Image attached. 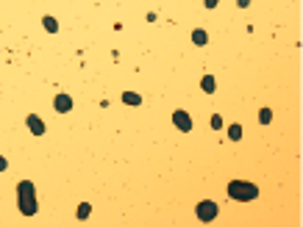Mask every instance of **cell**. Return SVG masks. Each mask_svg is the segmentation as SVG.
<instances>
[{"label": "cell", "mask_w": 303, "mask_h": 227, "mask_svg": "<svg viewBox=\"0 0 303 227\" xmlns=\"http://www.w3.org/2000/svg\"><path fill=\"white\" fill-rule=\"evenodd\" d=\"M248 3H251V0H236V6H239V9H248Z\"/></svg>", "instance_id": "17"}, {"label": "cell", "mask_w": 303, "mask_h": 227, "mask_svg": "<svg viewBox=\"0 0 303 227\" xmlns=\"http://www.w3.org/2000/svg\"><path fill=\"white\" fill-rule=\"evenodd\" d=\"M211 127H214V130H220V127H223V117H220V114H214V117H211Z\"/></svg>", "instance_id": "14"}, {"label": "cell", "mask_w": 303, "mask_h": 227, "mask_svg": "<svg viewBox=\"0 0 303 227\" xmlns=\"http://www.w3.org/2000/svg\"><path fill=\"white\" fill-rule=\"evenodd\" d=\"M89 210H92V205H89V202H81V205H78V219H87Z\"/></svg>", "instance_id": "13"}, {"label": "cell", "mask_w": 303, "mask_h": 227, "mask_svg": "<svg viewBox=\"0 0 303 227\" xmlns=\"http://www.w3.org/2000/svg\"><path fill=\"white\" fill-rule=\"evenodd\" d=\"M25 125H28V130H31L34 136H45V122L36 117V114H28V117H25Z\"/></svg>", "instance_id": "6"}, {"label": "cell", "mask_w": 303, "mask_h": 227, "mask_svg": "<svg viewBox=\"0 0 303 227\" xmlns=\"http://www.w3.org/2000/svg\"><path fill=\"white\" fill-rule=\"evenodd\" d=\"M200 89H203L206 94H214V89H217L214 78H211V75H203V78H200Z\"/></svg>", "instance_id": "8"}, {"label": "cell", "mask_w": 303, "mask_h": 227, "mask_svg": "<svg viewBox=\"0 0 303 227\" xmlns=\"http://www.w3.org/2000/svg\"><path fill=\"white\" fill-rule=\"evenodd\" d=\"M225 194H228L231 200H236V202H251V200L259 197V188H256L253 183H248V180H231L228 188H225Z\"/></svg>", "instance_id": "2"}, {"label": "cell", "mask_w": 303, "mask_h": 227, "mask_svg": "<svg viewBox=\"0 0 303 227\" xmlns=\"http://www.w3.org/2000/svg\"><path fill=\"white\" fill-rule=\"evenodd\" d=\"M217 3H220V0H203V6H206V9H217Z\"/></svg>", "instance_id": "15"}, {"label": "cell", "mask_w": 303, "mask_h": 227, "mask_svg": "<svg viewBox=\"0 0 303 227\" xmlns=\"http://www.w3.org/2000/svg\"><path fill=\"white\" fill-rule=\"evenodd\" d=\"M53 108L59 111V114H70V111H72V97H70V94H56Z\"/></svg>", "instance_id": "5"}, {"label": "cell", "mask_w": 303, "mask_h": 227, "mask_svg": "<svg viewBox=\"0 0 303 227\" xmlns=\"http://www.w3.org/2000/svg\"><path fill=\"white\" fill-rule=\"evenodd\" d=\"M42 28L47 31V34H56V31H59V22H56V20L47 14V17H42Z\"/></svg>", "instance_id": "9"}, {"label": "cell", "mask_w": 303, "mask_h": 227, "mask_svg": "<svg viewBox=\"0 0 303 227\" xmlns=\"http://www.w3.org/2000/svg\"><path fill=\"white\" fill-rule=\"evenodd\" d=\"M195 213H198V219H200V222H214V219H217V213H220V208H217V202L203 200V202H198V208H195Z\"/></svg>", "instance_id": "3"}, {"label": "cell", "mask_w": 303, "mask_h": 227, "mask_svg": "<svg viewBox=\"0 0 303 227\" xmlns=\"http://www.w3.org/2000/svg\"><path fill=\"white\" fill-rule=\"evenodd\" d=\"M122 103H125V105H139L142 97H139L137 92H122Z\"/></svg>", "instance_id": "10"}, {"label": "cell", "mask_w": 303, "mask_h": 227, "mask_svg": "<svg viewBox=\"0 0 303 227\" xmlns=\"http://www.w3.org/2000/svg\"><path fill=\"white\" fill-rule=\"evenodd\" d=\"M192 42L198 44V47H203V44L209 42V34L203 31V28H195V31H192Z\"/></svg>", "instance_id": "7"}, {"label": "cell", "mask_w": 303, "mask_h": 227, "mask_svg": "<svg viewBox=\"0 0 303 227\" xmlns=\"http://www.w3.org/2000/svg\"><path fill=\"white\" fill-rule=\"evenodd\" d=\"M17 205L23 216H34L36 213V188L31 180H20L17 183Z\"/></svg>", "instance_id": "1"}, {"label": "cell", "mask_w": 303, "mask_h": 227, "mask_svg": "<svg viewBox=\"0 0 303 227\" xmlns=\"http://www.w3.org/2000/svg\"><path fill=\"white\" fill-rule=\"evenodd\" d=\"M173 125L178 127V130H184V133H189L192 130V117L186 114V111H173Z\"/></svg>", "instance_id": "4"}, {"label": "cell", "mask_w": 303, "mask_h": 227, "mask_svg": "<svg viewBox=\"0 0 303 227\" xmlns=\"http://www.w3.org/2000/svg\"><path fill=\"white\" fill-rule=\"evenodd\" d=\"M6 169H9V161H6L3 155H0V172H6Z\"/></svg>", "instance_id": "16"}, {"label": "cell", "mask_w": 303, "mask_h": 227, "mask_svg": "<svg viewBox=\"0 0 303 227\" xmlns=\"http://www.w3.org/2000/svg\"><path fill=\"white\" fill-rule=\"evenodd\" d=\"M270 119H273V111H270V108H261V111H259V122H261V125H270Z\"/></svg>", "instance_id": "12"}, {"label": "cell", "mask_w": 303, "mask_h": 227, "mask_svg": "<svg viewBox=\"0 0 303 227\" xmlns=\"http://www.w3.org/2000/svg\"><path fill=\"white\" fill-rule=\"evenodd\" d=\"M228 139H231V142H239V139H242V125H231V127H228Z\"/></svg>", "instance_id": "11"}]
</instances>
